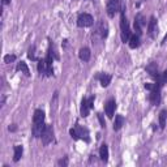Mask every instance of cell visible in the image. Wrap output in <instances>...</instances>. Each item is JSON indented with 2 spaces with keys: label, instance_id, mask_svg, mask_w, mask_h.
<instances>
[{
  "label": "cell",
  "instance_id": "1",
  "mask_svg": "<svg viewBox=\"0 0 167 167\" xmlns=\"http://www.w3.org/2000/svg\"><path fill=\"white\" fill-rule=\"evenodd\" d=\"M120 29H121V41L123 42H129V38L132 36L131 29H129V24L125 17V5H121L120 8Z\"/></svg>",
  "mask_w": 167,
  "mask_h": 167
},
{
  "label": "cell",
  "instance_id": "2",
  "mask_svg": "<svg viewBox=\"0 0 167 167\" xmlns=\"http://www.w3.org/2000/svg\"><path fill=\"white\" fill-rule=\"evenodd\" d=\"M93 24H94V19L89 13H81L77 17V25L80 28H89Z\"/></svg>",
  "mask_w": 167,
  "mask_h": 167
},
{
  "label": "cell",
  "instance_id": "3",
  "mask_svg": "<svg viewBox=\"0 0 167 167\" xmlns=\"http://www.w3.org/2000/svg\"><path fill=\"white\" fill-rule=\"evenodd\" d=\"M121 8V2L120 0H110L107 4V14L110 17H114L116 14V12L120 11Z\"/></svg>",
  "mask_w": 167,
  "mask_h": 167
},
{
  "label": "cell",
  "instance_id": "4",
  "mask_svg": "<svg viewBox=\"0 0 167 167\" xmlns=\"http://www.w3.org/2000/svg\"><path fill=\"white\" fill-rule=\"evenodd\" d=\"M41 138L43 145H48L52 142V140H54V128H52V125H46V129Z\"/></svg>",
  "mask_w": 167,
  "mask_h": 167
},
{
  "label": "cell",
  "instance_id": "5",
  "mask_svg": "<svg viewBox=\"0 0 167 167\" xmlns=\"http://www.w3.org/2000/svg\"><path fill=\"white\" fill-rule=\"evenodd\" d=\"M149 99H150V103L154 104V106H158V104H159V102H161V86L159 85H157L150 92Z\"/></svg>",
  "mask_w": 167,
  "mask_h": 167
},
{
  "label": "cell",
  "instance_id": "6",
  "mask_svg": "<svg viewBox=\"0 0 167 167\" xmlns=\"http://www.w3.org/2000/svg\"><path fill=\"white\" fill-rule=\"evenodd\" d=\"M148 34L152 39H155L158 36V26H157L155 17H150V21L148 24Z\"/></svg>",
  "mask_w": 167,
  "mask_h": 167
},
{
  "label": "cell",
  "instance_id": "7",
  "mask_svg": "<svg viewBox=\"0 0 167 167\" xmlns=\"http://www.w3.org/2000/svg\"><path fill=\"white\" fill-rule=\"evenodd\" d=\"M46 129V124H45V121H42V123H33V128H31V133L33 136L38 138V137H42L43 135V132H45Z\"/></svg>",
  "mask_w": 167,
  "mask_h": 167
},
{
  "label": "cell",
  "instance_id": "8",
  "mask_svg": "<svg viewBox=\"0 0 167 167\" xmlns=\"http://www.w3.org/2000/svg\"><path fill=\"white\" fill-rule=\"evenodd\" d=\"M97 33L101 36V38H107L109 36V25L104 22V21H99L98 26H97Z\"/></svg>",
  "mask_w": 167,
  "mask_h": 167
},
{
  "label": "cell",
  "instance_id": "9",
  "mask_svg": "<svg viewBox=\"0 0 167 167\" xmlns=\"http://www.w3.org/2000/svg\"><path fill=\"white\" fill-rule=\"evenodd\" d=\"M115 109H116V102H115V99H110V101L106 103V106H104V111H106L107 118L112 119L114 112H115Z\"/></svg>",
  "mask_w": 167,
  "mask_h": 167
},
{
  "label": "cell",
  "instance_id": "10",
  "mask_svg": "<svg viewBox=\"0 0 167 167\" xmlns=\"http://www.w3.org/2000/svg\"><path fill=\"white\" fill-rule=\"evenodd\" d=\"M89 111H90V106H89V102H87L86 98H84L81 101V107H80V114L82 118H87L89 116Z\"/></svg>",
  "mask_w": 167,
  "mask_h": 167
},
{
  "label": "cell",
  "instance_id": "11",
  "mask_svg": "<svg viewBox=\"0 0 167 167\" xmlns=\"http://www.w3.org/2000/svg\"><path fill=\"white\" fill-rule=\"evenodd\" d=\"M146 72L150 75V76H153L155 80L158 78V76H159V73H158V65L155 63H150V64H149L146 67Z\"/></svg>",
  "mask_w": 167,
  "mask_h": 167
},
{
  "label": "cell",
  "instance_id": "12",
  "mask_svg": "<svg viewBox=\"0 0 167 167\" xmlns=\"http://www.w3.org/2000/svg\"><path fill=\"white\" fill-rule=\"evenodd\" d=\"M90 55H92L90 50L87 48V47H82V48H80V51H78V56H80V59L82 61H89Z\"/></svg>",
  "mask_w": 167,
  "mask_h": 167
},
{
  "label": "cell",
  "instance_id": "13",
  "mask_svg": "<svg viewBox=\"0 0 167 167\" xmlns=\"http://www.w3.org/2000/svg\"><path fill=\"white\" fill-rule=\"evenodd\" d=\"M76 129H77L78 137H80V138H84L85 141H89V131H87L86 128H84V127H81V125H77Z\"/></svg>",
  "mask_w": 167,
  "mask_h": 167
},
{
  "label": "cell",
  "instance_id": "14",
  "mask_svg": "<svg viewBox=\"0 0 167 167\" xmlns=\"http://www.w3.org/2000/svg\"><path fill=\"white\" fill-rule=\"evenodd\" d=\"M45 121V112L42 110H36L33 115V123H42Z\"/></svg>",
  "mask_w": 167,
  "mask_h": 167
},
{
  "label": "cell",
  "instance_id": "15",
  "mask_svg": "<svg viewBox=\"0 0 167 167\" xmlns=\"http://www.w3.org/2000/svg\"><path fill=\"white\" fill-rule=\"evenodd\" d=\"M99 157H101V159L103 162H107L109 159V146L106 144H103L99 149Z\"/></svg>",
  "mask_w": 167,
  "mask_h": 167
},
{
  "label": "cell",
  "instance_id": "16",
  "mask_svg": "<svg viewBox=\"0 0 167 167\" xmlns=\"http://www.w3.org/2000/svg\"><path fill=\"white\" fill-rule=\"evenodd\" d=\"M38 72L41 76L47 75V64H46V59H41L38 60Z\"/></svg>",
  "mask_w": 167,
  "mask_h": 167
},
{
  "label": "cell",
  "instance_id": "17",
  "mask_svg": "<svg viewBox=\"0 0 167 167\" xmlns=\"http://www.w3.org/2000/svg\"><path fill=\"white\" fill-rule=\"evenodd\" d=\"M140 46V36L138 34H132L129 38V47L131 48H137Z\"/></svg>",
  "mask_w": 167,
  "mask_h": 167
},
{
  "label": "cell",
  "instance_id": "18",
  "mask_svg": "<svg viewBox=\"0 0 167 167\" xmlns=\"http://www.w3.org/2000/svg\"><path fill=\"white\" fill-rule=\"evenodd\" d=\"M98 78H99L101 85H102L103 87H107V86L110 85V82H111V76H110V75H106V73L99 75Z\"/></svg>",
  "mask_w": 167,
  "mask_h": 167
},
{
  "label": "cell",
  "instance_id": "19",
  "mask_svg": "<svg viewBox=\"0 0 167 167\" xmlns=\"http://www.w3.org/2000/svg\"><path fill=\"white\" fill-rule=\"evenodd\" d=\"M22 153H24V149L21 145H16L14 146V154H13V161L14 162H19L22 157Z\"/></svg>",
  "mask_w": 167,
  "mask_h": 167
},
{
  "label": "cell",
  "instance_id": "20",
  "mask_svg": "<svg viewBox=\"0 0 167 167\" xmlns=\"http://www.w3.org/2000/svg\"><path fill=\"white\" fill-rule=\"evenodd\" d=\"M17 71H21L25 76H30V71H29V67L26 65L25 61H20L19 64H17Z\"/></svg>",
  "mask_w": 167,
  "mask_h": 167
},
{
  "label": "cell",
  "instance_id": "21",
  "mask_svg": "<svg viewBox=\"0 0 167 167\" xmlns=\"http://www.w3.org/2000/svg\"><path fill=\"white\" fill-rule=\"evenodd\" d=\"M123 124H124V118H123L121 115H118L115 118V121H114V131H119Z\"/></svg>",
  "mask_w": 167,
  "mask_h": 167
},
{
  "label": "cell",
  "instance_id": "22",
  "mask_svg": "<svg viewBox=\"0 0 167 167\" xmlns=\"http://www.w3.org/2000/svg\"><path fill=\"white\" fill-rule=\"evenodd\" d=\"M166 120H167V111L166 110H162L161 114H159V125H161V129H164V127H166Z\"/></svg>",
  "mask_w": 167,
  "mask_h": 167
},
{
  "label": "cell",
  "instance_id": "23",
  "mask_svg": "<svg viewBox=\"0 0 167 167\" xmlns=\"http://www.w3.org/2000/svg\"><path fill=\"white\" fill-rule=\"evenodd\" d=\"M135 24H137L140 28H142V26H145L146 25V21H145V19H144V16L142 14H137L136 16V19H135Z\"/></svg>",
  "mask_w": 167,
  "mask_h": 167
},
{
  "label": "cell",
  "instance_id": "24",
  "mask_svg": "<svg viewBox=\"0 0 167 167\" xmlns=\"http://www.w3.org/2000/svg\"><path fill=\"white\" fill-rule=\"evenodd\" d=\"M28 58L30 59V60H37V56H36V47L34 46H31L29 50H28Z\"/></svg>",
  "mask_w": 167,
  "mask_h": 167
},
{
  "label": "cell",
  "instance_id": "25",
  "mask_svg": "<svg viewBox=\"0 0 167 167\" xmlns=\"http://www.w3.org/2000/svg\"><path fill=\"white\" fill-rule=\"evenodd\" d=\"M16 60V55H11V54H8L4 56V63L7 64H9V63H13V61Z\"/></svg>",
  "mask_w": 167,
  "mask_h": 167
},
{
  "label": "cell",
  "instance_id": "26",
  "mask_svg": "<svg viewBox=\"0 0 167 167\" xmlns=\"http://www.w3.org/2000/svg\"><path fill=\"white\" fill-rule=\"evenodd\" d=\"M69 135H71V137H72L73 140H78V138H80V137H78V133H77V129H76V128L69 131Z\"/></svg>",
  "mask_w": 167,
  "mask_h": 167
},
{
  "label": "cell",
  "instance_id": "27",
  "mask_svg": "<svg viewBox=\"0 0 167 167\" xmlns=\"http://www.w3.org/2000/svg\"><path fill=\"white\" fill-rule=\"evenodd\" d=\"M97 115H98V120H99V123H101V127L104 128V127H106V121H104L103 115H102V114H97Z\"/></svg>",
  "mask_w": 167,
  "mask_h": 167
},
{
  "label": "cell",
  "instance_id": "28",
  "mask_svg": "<svg viewBox=\"0 0 167 167\" xmlns=\"http://www.w3.org/2000/svg\"><path fill=\"white\" fill-rule=\"evenodd\" d=\"M94 99H95V98H94V95H92L90 98L87 99V102H89V106H90V109H93V107H94Z\"/></svg>",
  "mask_w": 167,
  "mask_h": 167
},
{
  "label": "cell",
  "instance_id": "29",
  "mask_svg": "<svg viewBox=\"0 0 167 167\" xmlns=\"http://www.w3.org/2000/svg\"><path fill=\"white\" fill-rule=\"evenodd\" d=\"M58 164H59V166H67V164H68V159H67V158H64V159H60V161L58 162Z\"/></svg>",
  "mask_w": 167,
  "mask_h": 167
},
{
  "label": "cell",
  "instance_id": "30",
  "mask_svg": "<svg viewBox=\"0 0 167 167\" xmlns=\"http://www.w3.org/2000/svg\"><path fill=\"white\" fill-rule=\"evenodd\" d=\"M8 129H9L11 132H14V131L17 129V127H16L14 124H12V125H9V127H8Z\"/></svg>",
  "mask_w": 167,
  "mask_h": 167
},
{
  "label": "cell",
  "instance_id": "31",
  "mask_svg": "<svg viewBox=\"0 0 167 167\" xmlns=\"http://www.w3.org/2000/svg\"><path fill=\"white\" fill-rule=\"evenodd\" d=\"M11 3V0H3V4L4 5H7V4H9Z\"/></svg>",
  "mask_w": 167,
  "mask_h": 167
}]
</instances>
